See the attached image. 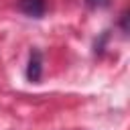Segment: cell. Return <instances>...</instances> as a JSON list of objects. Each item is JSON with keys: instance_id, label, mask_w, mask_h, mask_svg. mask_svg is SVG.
<instances>
[{"instance_id": "cell-1", "label": "cell", "mask_w": 130, "mask_h": 130, "mask_svg": "<svg viewBox=\"0 0 130 130\" xmlns=\"http://www.w3.org/2000/svg\"><path fill=\"white\" fill-rule=\"evenodd\" d=\"M43 77V53L39 49H32L26 63V79L30 83H39Z\"/></svg>"}, {"instance_id": "cell-2", "label": "cell", "mask_w": 130, "mask_h": 130, "mask_svg": "<svg viewBox=\"0 0 130 130\" xmlns=\"http://www.w3.org/2000/svg\"><path fill=\"white\" fill-rule=\"evenodd\" d=\"M18 10L30 18H43L47 12V0H18Z\"/></svg>"}, {"instance_id": "cell-3", "label": "cell", "mask_w": 130, "mask_h": 130, "mask_svg": "<svg viewBox=\"0 0 130 130\" xmlns=\"http://www.w3.org/2000/svg\"><path fill=\"white\" fill-rule=\"evenodd\" d=\"M85 6L91 10H100V8H108L110 0H85Z\"/></svg>"}]
</instances>
